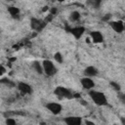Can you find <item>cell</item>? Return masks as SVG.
<instances>
[{
    "label": "cell",
    "mask_w": 125,
    "mask_h": 125,
    "mask_svg": "<svg viewBox=\"0 0 125 125\" xmlns=\"http://www.w3.org/2000/svg\"><path fill=\"white\" fill-rule=\"evenodd\" d=\"M0 83L7 84V85H11V86H14V83H13L12 81H10L8 78H3V79H0Z\"/></svg>",
    "instance_id": "cell-17"
},
{
    "label": "cell",
    "mask_w": 125,
    "mask_h": 125,
    "mask_svg": "<svg viewBox=\"0 0 125 125\" xmlns=\"http://www.w3.org/2000/svg\"><path fill=\"white\" fill-rule=\"evenodd\" d=\"M80 13L78 12V11H73L71 14H70V20L72 21H79V19H80Z\"/></svg>",
    "instance_id": "cell-15"
},
{
    "label": "cell",
    "mask_w": 125,
    "mask_h": 125,
    "mask_svg": "<svg viewBox=\"0 0 125 125\" xmlns=\"http://www.w3.org/2000/svg\"><path fill=\"white\" fill-rule=\"evenodd\" d=\"M42 68H43V72H45V74L47 76H53L57 73V67L55 66V64L50 60L43 61Z\"/></svg>",
    "instance_id": "cell-2"
},
{
    "label": "cell",
    "mask_w": 125,
    "mask_h": 125,
    "mask_svg": "<svg viewBox=\"0 0 125 125\" xmlns=\"http://www.w3.org/2000/svg\"><path fill=\"white\" fill-rule=\"evenodd\" d=\"M48 10H49V7H48V6H45V7H43V9H42L43 12H46V11H48Z\"/></svg>",
    "instance_id": "cell-25"
},
{
    "label": "cell",
    "mask_w": 125,
    "mask_h": 125,
    "mask_svg": "<svg viewBox=\"0 0 125 125\" xmlns=\"http://www.w3.org/2000/svg\"><path fill=\"white\" fill-rule=\"evenodd\" d=\"M98 69L93 66V65H90V66H87L85 69H84V74L86 77H94V76H97L98 75Z\"/></svg>",
    "instance_id": "cell-12"
},
{
    "label": "cell",
    "mask_w": 125,
    "mask_h": 125,
    "mask_svg": "<svg viewBox=\"0 0 125 125\" xmlns=\"http://www.w3.org/2000/svg\"><path fill=\"white\" fill-rule=\"evenodd\" d=\"M54 93L60 99H72V98H74V95L71 93V91H69L68 89H66L62 86H58L55 89Z\"/></svg>",
    "instance_id": "cell-3"
},
{
    "label": "cell",
    "mask_w": 125,
    "mask_h": 125,
    "mask_svg": "<svg viewBox=\"0 0 125 125\" xmlns=\"http://www.w3.org/2000/svg\"><path fill=\"white\" fill-rule=\"evenodd\" d=\"M32 66H33V68L35 69V71H36L37 73H39V74L43 73V68H42V64H40V62H37V61L33 62H32Z\"/></svg>",
    "instance_id": "cell-14"
},
{
    "label": "cell",
    "mask_w": 125,
    "mask_h": 125,
    "mask_svg": "<svg viewBox=\"0 0 125 125\" xmlns=\"http://www.w3.org/2000/svg\"><path fill=\"white\" fill-rule=\"evenodd\" d=\"M110 17H111V15L110 14H107V15H105V17L103 18V21H108L110 19Z\"/></svg>",
    "instance_id": "cell-22"
},
{
    "label": "cell",
    "mask_w": 125,
    "mask_h": 125,
    "mask_svg": "<svg viewBox=\"0 0 125 125\" xmlns=\"http://www.w3.org/2000/svg\"><path fill=\"white\" fill-rule=\"evenodd\" d=\"M110 85L112 86V88L114 89V90H116V91H120V85L118 84V83H116V82H113V81H111L110 82Z\"/></svg>",
    "instance_id": "cell-18"
},
{
    "label": "cell",
    "mask_w": 125,
    "mask_h": 125,
    "mask_svg": "<svg viewBox=\"0 0 125 125\" xmlns=\"http://www.w3.org/2000/svg\"><path fill=\"white\" fill-rule=\"evenodd\" d=\"M6 72V68L3 66V65H0V76L2 75V74H4Z\"/></svg>",
    "instance_id": "cell-20"
},
{
    "label": "cell",
    "mask_w": 125,
    "mask_h": 125,
    "mask_svg": "<svg viewBox=\"0 0 125 125\" xmlns=\"http://www.w3.org/2000/svg\"><path fill=\"white\" fill-rule=\"evenodd\" d=\"M47 22L44 21V20H41V19H36V18H31L30 20V26L33 30L39 32V31H42L45 26H46Z\"/></svg>",
    "instance_id": "cell-4"
},
{
    "label": "cell",
    "mask_w": 125,
    "mask_h": 125,
    "mask_svg": "<svg viewBox=\"0 0 125 125\" xmlns=\"http://www.w3.org/2000/svg\"><path fill=\"white\" fill-rule=\"evenodd\" d=\"M90 36H91L92 41H93L94 43H102V42L104 41V36H103V34H102L100 31H98V30L92 31V32L90 33Z\"/></svg>",
    "instance_id": "cell-11"
},
{
    "label": "cell",
    "mask_w": 125,
    "mask_h": 125,
    "mask_svg": "<svg viewBox=\"0 0 125 125\" xmlns=\"http://www.w3.org/2000/svg\"><path fill=\"white\" fill-rule=\"evenodd\" d=\"M8 12L10 13V15L13 17V18H19V15H20V9L17 8V7H14V6H10L8 7Z\"/></svg>",
    "instance_id": "cell-13"
},
{
    "label": "cell",
    "mask_w": 125,
    "mask_h": 125,
    "mask_svg": "<svg viewBox=\"0 0 125 125\" xmlns=\"http://www.w3.org/2000/svg\"><path fill=\"white\" fill-rule=\"evenodd\" d=\"M18 89L19 91L23 94V95H26V94H31L32 93V88L29 84L27 83H24V82H19L18 83Z\"/></svg>",
    "instance_id": "cell-7"
},
{
    "label": "cell",
    "mask_w": 125,
    "mask_h": 125,
    "mask_svg": "<svg viewBox=\"0 0 125 125\" xmlns=\"http://www.w3.org/2000/svg\"><path fill=\"white\" fill-rule=\"evenodd\" d=\"M109 25L111 26V28L117 32V33H121L124 30V24L122 21H109Z\"/></svg>",
    "instance_id": "cell-9"
},
{
    "label": "cell",
    "mask_w": 125,
    "mask_h": 125,
    "mask_svg": "<svg viewBox=\"0 0 125 125\" xmlns=\"http://www.w3.org/2000/svg\"><path fill=\"white\" fill-rule=\"evenodd\" d=\"M6 124L7 125H16V120L14 118L9 117V118L6 119Z\"/></svg>",
    "instance_id": "cell-19"
},
{
    "label": "cell",
    "mask_w": 125,
    "mask_h": 125,
    "mask_svg": "<svg viewBox=\"0 0 125 125\" xmlns=\"http://www.w3.org/2000/svg\"><path fill=\"white\" fill-rule=\"evenodd\" d=\"M56 14H57V8H55V7H54V8H52V9H51V14H50V15L54 16V15H56Z\"/></svg>",
    "instance_id": "cell-21"
},
{
    "label": "cell",
    "mask_w": 125,
    "mask_h": 125,
    "mask_svg": "<svg viewBox=\"0 0 125 125\" xmlns=\"http://www.w3.org/2000/svg\"><path fill=\"white\" fill-rule=\"evenodd\" d=\"M113 125H116V124H113Z\"/></svg>",
    "instance_id": "cell-26"
},
{
    "label": "cell",
    "mask_w": 125,
    "mask_h": 125,
    "mask_svg": "<svg viewBox=\"0 0 125 125\" xmlns=\"http://www.w3.org/2000/svg\"><path fill=\"white\" fill-rule=\"evenodd\" d=\"M85 124H86V125H96L94 122H92V121H90V120H86V121H85Z\"/></svg>",
    "instance_id": "cell-23"
},
{
    "label": "cell",
    "mask_w": 125,
    "mask_h": 125,
    "mask_svg": "<svg viewBox=\"0 0 125 125\" xmlns=\"http://www.w3.org/2000/svg\"><path fill=\"white\" fill-rule=\"evenodd\" d=\"M54 59H55V61H56L57 62H59V63H62V55L60 52L55 53Z\"/></svg>",
    "instance_id": "cell-16"
},
{
    "label": "cell",
    "mask_w": 125,
    "mask_h": 125,
    "mask_svg": "<svg viewBox=\"0 0 125 125\" xmlns=\"http://www.w3.org/2000/svg\"><path fill=\"white\" fill-rule=\"evenodd\" d=\"M91 4L93 5V6H96V7H99V5H100V1H98V2H91Z\"/></svg>",
    "instance_id": "cell-24"
},
{
    "label": "cell",
    "mask_w": 125,
    "mask_h": 125,
    "mask_svg": "<svg viewBox=\"0 0 125 125\" xmlns=\"http://www.w3.org/2000/svg\"><path fill=\"white\" fill-rule=\"evenodd\" d=\"M68 32H70L74 38L76 39H79L85 32V27L84 26H75V27H72V28H68L67 29Z\"/></svg>",
    "instance_id": "cell-6"
},
{
    "label": "cell",
    "mask_w": 125,
    "mask_h": 125,
    "mask_svg": "<svg viewBox=\"0 0 125 125\" xmlns=\"http://www.w3.org/2000/svg\"><path fill=\"white\" fill-rule=\"evenodd\" d=\"M89 96L92 99V101L97 104V105H107V99L105 97V95L102 92L99 91H95V90H91L89 92Z\"/></svg>",
    "instance_id": "cell-1"
},
{
    "label": "cell",
    "mask_w": 125,
    "mask_h": 125,
    "mask_svg": "<svg viewBox=\"0 0 125 125\" xmlns=\"http://www.w3.org/2000/svg\"><path fill=\"white\" fill-rule=\"evenodd\" d=\"M46 107H47V109H48L50 112H52V113L55 114V115L60 114L61 111L62 110V104H59V103H49V104H46Z\"/></svg>",
    "instance_id": "cell-5"
},
{
    "label": "cell",
    "mask_w": 125,
    "mask_h": 125,
    "mask_svg": "<svg viewBox=\"0 0 125 125\" xmlns=\"http://www.w3.org/2000/svg\"><path fill=\"white\" fill-rule=\"evenodd\" d=\"M80 82H81V85H82V87H83L84 89L91 90V89H93V88L95 87V82H94L91 78H89V77H84V78H82Z\"/></svg>",
    "instance_id": "cell-10"
},
{
    "label": "cell",
    "mask_w": 125,
    "mask_h": 125,
    "mask_svg": "<svg viewBox=\"0 0 125 125\" xmlns=\"http://www.w3.org/2000/svg\"><path fill=\"white\" fill-rule=\"evenodd\" d=\"M66 125H81L82 119L79 116H68L63 119Z\"/></svg>",
    "instance_id": "cell-8"
}]
</instances>
